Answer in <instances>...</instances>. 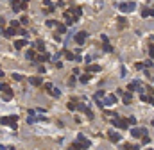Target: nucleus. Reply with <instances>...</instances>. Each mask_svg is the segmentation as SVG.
Returning <instances> with one entry per match:
<instances>
[{"mask_svg":"<svg viewBox=\"0 0 154 150\" xmlns=\"http://www.w3.org/2000/svg\"><path fill=\"white\" fill-rule=\"evenodd\" d=\"M127 89L129 91H142V82L140 80H133V82H129Z\"/></svg>","mask_w":154,"mask_h":150,"instance_id":"obj_7","label":"nucleus"},{"mask_svg":"<svg viewBox=\"0 0 154 150\" xmlns=\"http://www.w3.org/2000/svg\"><path fill=\"white\" fill-rule=\"evenodd\" d=\"M122 100H124L125 106H129L131 100H133V95H131V93H122Z\"/></svg>","mask_w":154,"mask_h":150,"instance_id":"obj_13","label":"nucleus"},{"mask_svg":"<svg viewBox=\"0 0 154 150\" xmlns=\"http://www.w3.org/2000/svg\"><path fill=\"white\" fill-rule=\"evenodd\" d=\"M86 38H88V32H84V30H81V32L75 34V43L77 45H83L86 41Z\"/></svg>","mask_w":154,"mask_h":150,"instance_id":"obj_6","label":"nucleus"},{"mask_svg":"<svg viewBox=\"0 0 154 150\" xmlns=\"http://www.w3.org/2000/svg\"><path fill=\"white\" fill-rule=\"evenodd\" d=\"M111 123H113V127H116V129H122V130L129 127V123H127V118L124 120V118H118V116H115V118L111 120Z\"/></svg>","mask_w":154,"mask_h":150,"instance_id":"obj_3","label":"nucleus"},{"mask_svg":"<svg viewBox=\"0 0 154 150\" xmlns=\"http://www.w3.org/2000/svg\"><path fill=\"white\" fill-rule=\"evenodd\" d=\"M118 21H120V25H122V27L125 25V18H122V16H120V18H118Z\"/></svg>","mask_w":154,"mask_h":150,"instance_id":"obj_36","label":"nucleus"},{"mask_svg":"<svg viewBox=\"0 0 154 150\" xmlns=\"http://www.w3.org/2000/svg\"><path fill=\"white\" fill-rule=\"evenodd\" d=\"M13 79H15V80H22V79H23V75H22V73H13Z\"/></svg>","mask_w":154,"mask_h":150,"instance_id":"obj_29","label":"nucleus"},{"mask_svg":"<svg viewBox=\"0 0 154 150\" xmlns=\"http://www.w3.org/2000/svg\"><path fill=\"white\" fill-rule=\"evenodd\" d=\"M68 11H70L74 16H81V14H83V9H81L79 6H72V7L68 9Z\"/></svg>","mask_w":154,"mask_h":150,"instance_id":"obj_11","label":"nucleus"},{"mask_svg":"<svg viewBox=\"0 0 154 150\" xmlns=\"http://www.w3.org/2000/svg\"><path fill=\"white\" fill-rule=\"evenodd\" d=\"M143 66H145L143 63H138V64H136V68H138V70H143Z\"/></svg>","mask_w":154,"mask_h":150,"instance_id":"obj_40","label":"nucleus"},{"mask_svg":"<svg viewBox=\"0 0 154 150\" xmlns=\"http://www.w3.org/2000/svg\"><path fill=\"white\" fill-rule=\"evenodd\" d=\"M0 123L2 125H9L11 129H18V118L16 116H2L0 118Z\"/></svg>","mask_w":154,"mask_h":150,"instance_id":"obj_2","label":"nucleus"},{"mask_svg":"<svg viewBox=\"0 0 154 150\" xmlns=\"http://www.w3.org/2000/svg\"><path fill=\"white\" fill-rule=\"evenodd\" d=\"M84 63H86V64H88V63H92V57H90V56H86V57H84Z\"/></svg>","mask_w":154,"mask_h":150,"instance_id":"obj_38","label":"nucleus"},{"mask_svg":"<svg viewBox=\"0 0 154 150\" xmlns=\"http://www.w3.org/2000/svg\"><path fill=\"white\" fill-rule=\"evenodd\" d=\"M52 88H54V86H52L50 82H47V84L43 86V89H45V91H47V93H50V91H52Z\"/></svg>","mask_w":154,"mask_h":150,"instance_id":"obj_26","label":"nucleus"},{"mask_svg":"<svg viewBox=\"0 0 154 150\" xmlns=\"http://www.w3.org/2000/svg\"><path fill=\"white\" fill-rule=\"evenodd\" d=\"M0 91H2V95H4V100H11L13 98V89L9 88V84L0 82Z\"/></svg>","mask_w":154,"mask_h":150,"instance_id":"obj_5","label":"nucleus"},{"mask_svg":"<svg viewBox=\"0 0 154 150\" xmlns=\"http://www.w3.org/2000/svg\"><path fill=\"white\" fill-rule=\"evenodd\" d=\"M47 25H48V27H54V25H56V21H52V20H48V21H47Z\"/></svg>","mask_w":154,"mask_h":150,"instance_id":"obj_39","label":"nucleus"},{"mask_svg":"<svg viewBox=\"0 0 154 150\" xmlns=\"http://www.w3.org/2000/svg\"><path fill=\"white\" fill-rule=\"evenodd\" d=\"M127 123L129 125H136V118H134V116H129L127 118Z\"/></svg>","mask_w":154,"mask_h":150,"instance_id":"obj_28","label":"nucleus"},{"mask_svg":"<svg viewBox=\"0 0 154 150\" xmlns=\"http://www.w3.org/2000/svg\"><path fill=\"white\" fill-rule=\"evenodd\" d=\"M90 79H92V75H90V71H88V73H84V75H81V82H90Z\"/></svg>","mask_w":154,"mask_h":150,"instance_id":"obj_21","label":"nucleus"},{"mask_svg":"<svg viewBox=\"0 0 154 150\" xmlns=\"http://www.w3.org/2000/svg\"><path fill=\"white\" fill-rule=\"evenodd\" d=\"M65 56H66V59H70V61H72V59H75V56L72 52H65Z\"/></svg>","mask_w":154,"mask_h":150,"instance_id":"obj_31","label":"nucleus"},{"mask_svg":"<svg viewBox=\"0 0 154 150\" xmlns=\"http://www.w3.org/2000/svg\"><path fill=\"white\" fill-rule=\"evenodd\" d=\"M22 23L27 25V23H29V18H27V16H22Z\"/></svg>","mask_w":154,"mask_h":150,"instance_id":"obj_34","label":"nucleus"},{"mask_svg":"<svg viewBox=\"0 0 154 150\" xmlns=\"http://www.w3.org/2000/svg\"><path fill=\"white\" fill-rule=\"evenodd\" d=\"M102 48L106 50V52H111V50H113V47H111V45L108 43V41H104V47H102Z\"/></svg>","mask_w":154,"mask_h":150,"instance_id":"obj_27","label":"nucleus"},{"mask_svg":"<svg viewBox=\"0 0 154 150\" xmlns=\"http://www.w3.org/2000/svg\"><path fill=\"white\" fill-rule=\"evenodd\" d=\"M34 45H36V48H38L39 52H45V43H43V39H38Z\"/></svg>","mask_w":154,"mask_h":150,"instance_id":"obj_18","label":"nucleus"},{"mask_svg":"<svg viewBox=\"0 0 154 150\" xmlns=\"http://www.w3.org/2000/svg\"><path fill=\"white\" fill-rule=\"evenodd\" d=\"M0 77H4V71H2V70H0Z\"/></svg>","mask_w":154,"mask_h":150,"instance_id":"obj_42","label":"nucleus"},{"mask_svg":"<svg viewBox=\"0 0 154 150\" xmlns=\"http://www.w3.org/2000/svg\"><path fill=\"white\" fill-rule=\"evenodd\" d=\"M113 104H116V95H109V97H106L102 100V106H113Z\"/></svg>","mask_w":154,"mask_h":150,"instance_id":"obj_8","label":"nucleus"},{"mask_svg":"<svg viewBox=\"0 0 154 150\" xmlns=\"http://www.w3.org/2000/svg\"><path fill=\"white\" fill-rule=\"evenodd\" d=\"M125 73H127V71H125V68L122 66V68H120V75H122V77H125Z\"/></svg>","mask_w":154,"mask_h":150,"instance_id":"obj_35","label":"nucleus"},{"mask_svg":"<svg viewBox=\"0 0 154 150\" xmlns=\"http://www.w3.org/2000/svg\"><path fill=\"white\" fill-rule=\"evenodd\" d=\"M36 57H38V56H36L34 50H29V52H27V59H34V61H36Z\"/></svg>","mask_w":154,"mask_h":150,"instance_id":"obj_23","label":"nucleus"},{"mask_svg":"<svg viewBox=\"0 0 154 150\" xmlns=\"http://www.w3.org/2000/svg\"><path fill=\"white\" fill-rule=\"evenodd\" d=\"M108 138H109V141H111V143H118L120 139H122V138H120V134H116L115 130H109V132H108Z\"/></svg>","mask_w":154,"mask_h":150,"instance_id":"obj_9","label":"nucleus"},{"mask_svg":"<svg viewBox=\"0 0 154 150\" xmlns=\"http://www.w3.org/2000/svg\"><path fill=\"white\" fill-rule=\"evenodd\" d=\"M15 34H16V29H15V27H11V29H6V30H4V36H6V38H13Z\"/></svg>","mask_w":154,"mask_h":150,"instance_id":"obj_15","label":"nucleus"},{"mask_svg":"<svg viewBox=\"0 0 154 150\" xmlns=\"http://www.w3.org/2000/svg\"><path fill=\"white\" fill-rule=\"evenodd\" d=\"M100 97H104V91H97V95H95V100H100Z\"/></svg>","mask_w":154,"mask_h":150,"instance_id":"obj_32","label":"nucleus"},{"mask_svg":"<svg viewBox=\"0 0 154 150\" xmlns=\"http://www.w3.org/2000/svg\"><path fill=\"white\" fill-rule=\"evenodd\" d=\"M48 95H52V97H61V91H59V89H56V88H52V91Z\"/></svg>","mask_w":154,"mask_h":150,"instance_id":"obj_24","label":"nucleus"},{"mask_svg":"<svg viewBox=\"0 0 154 150\" xmlns=\"http://www.w3.org/2000/svg\"><path fill=\"white\" fill-rule=\"evenodd\" d=\"M43 6L48 9V11H54V9H56V6H54V4L50 2V0H43Z\"/></svg>","mask_w":154,"mask_h":150,"instance_id":"obj_19","label":"nucleus"},{"mask_svg":"<svg viewBox=\"0 0 154 150\" xmlns=\"http://www.w3.org/2000/svg\"><path fill=\"white\" fill-rule=\"evenodd\" d=\"M31 84H32V86H41L43 84V79H41V77H31Z\"/></svg>","mask_w":154,"mask_h":150,"instance_id":"obj_14","label":"nucleus"},{"mask_svg":"<svg viewBox=\"0 0 154 150\" xmlns=\"http://www.w3.org/2000/svg\"><path fill=\"white\" fill-rule=\"evenodd\" d=\"M11 27H15V29H18V27H20V23H18L16 20H13V21H11Z\"/></svg>","mask_w":154,"mask_h":150,"instance_id":"obj_33","label":"nucleus"},{"mask_svg":"<svg viewBox=\"0 0 154 150\" xmlns=\"http://www.w3.org/2000/svg\"><path fill=\"white\" fill-rule=\"evenodd\" d=\"M116 7H118L122 13H133L134 9H136V4H134V2H122Z\"/></svg>","mask_w":154,"mask_h":150,"instance_id":"obj_4","label":"nucleus"},{"mask_svg":"<svg viewBox=\"0 0 154 150\" xmlns=\"http://www.w3.org/2000/svg\"><path fill=\"white\" fill-rule=\"evenodd\" d=\"M48 59H50V56H48V54L45 52V54H41V56H38V57H36V61H38V63H45V61H48Z\"/></svg>","mask_w":154,"mask_h":150,"instance_id":"obj_16","label":"nucleus"},{"mask_svg":"<svg viewBox=\"0 0 154 150\" xmlns=\"http://www.w3.org/2000/svg\"><path fill=\"white\" fill-rule=\"evenodd\" d=\"M88 71H90V73H97V71H100V66H99V64H90L88 66Z\"/></svg>","mask_w":154,"mask_h":150,"instance_id":"obj_17","label":"nucleus"},{"mask_svg":"<svg viewBox=\"0 0 154 150\" xmlns=\"http://www.w3.org/2000/svg\"><path fill=\"white\" fill-rule=\"evenodd\" d=\"M143 134H147L145 129H131V136L133 138H142Z\"/></svg>","mask_w":154,"mask_h":150,"instance_id":"obj_10","label":"nucleus"},{"mask_svg":"<svg viewBox=\"0 0 154 150\" xmlns=\"http://www.w3.org/2000/svg\"><path fill=\"white\" fill-rule=\"evenodd\" d=\"M90 147V141L84 138V134H79V138H77V141L72 143V148L75 150H81V148H88Z\"/></svg>","mask_w":154,"mask_h":150,"instance_id":"obj_1","label":"nucleus"},{"mask_svg":"<svg viewBox=\"0 0 154 150\" xmlns=\"http://www.w3.org/2000/svg\"><path fill=\"white\" fill-rule=\"evenodd\" d=\"M149 52H151V56L154 57V45H151V47H149Z\"/></svg>","mask_w":154,"mask_h":150,"instance_id":"obj_37","label":"nucleus"},{"mask_svg":"<svg viewBox=\"0 0 154 150\" xmlns=\"http://www.w3.org/2000/svg\"><path fill=\"white\" fill-rule=\"evenodd\" d=\"M66 32V27L65 25H57V34H65Z\"/></svg>","mask_w":154,"mask_h":150,"instance_id":"obj_25","label":"nucleus"},{"mask_svg":"<svg viewBox=\"0 0 154 150\" xmlns=\"http://www.w3.org/2000/svg\"><path fill=\"white\" fill-rule=\"evenodd\" d=\"M145 66H147V68H151V66H152V61H151V59H149V61H145Z\"/></svg>","mask_w":154,"mask_h":150,"instance_id":"obj_41","label":"nucleus"},{"mask_svg":"<svg viewBox=\"0 0 154 150\" xmlns=\"http://www.w3.org/2000/svg\"><path fill=\"white\" fill-rule=\"evenodd\" d=\"M142 143H143V145L151 143V138H149V136H143V138H142Z\"/></svg>","mask_w":154,"mask_h":150,"instance_id":"obj_30","label":"nucleus"},{"mask_svg":"<svg viewBox=\"0 0 154 150\" xmlns=\"http://www.w3.org/2000/svg\"><path fill=\"white\" fill-rule=\"evenodd\" d=\"M25 45H29L27 38H23V39H16V43H15V48H16V50H18V48H23Z\"/></svg>","mask_w":154,"mask_h":150,"instance_id":"obj_12","label":"nucleus"},{"mask_svg":"<svg viewBox=\"0 0 154 150\" xmlns=\"http://www.w3.org/2000/svg\"><path fill=\"white\" fill-rule=\"evenodd\" d=\"M142 16L147 18V16H154V9H143L142 11Z\"/></svg>","mask_w":154,"mask_h":150,"instance_id":"obj_20","label":"nucleus"},{"mask_svg":"<svg viewBox=\"0 0 154 150\" xmlns=\"http://www.w3.org/2000/svg\"><path fill=\"white\" fill-rule=\"evenodd\" d=\"M66 107H68L70 111H77V102H68V104H66Z\"/></svg>","mask_w":154,"mask_h":150,"instance_id":"obj_22","label":"nucleus"}]
</instances>
